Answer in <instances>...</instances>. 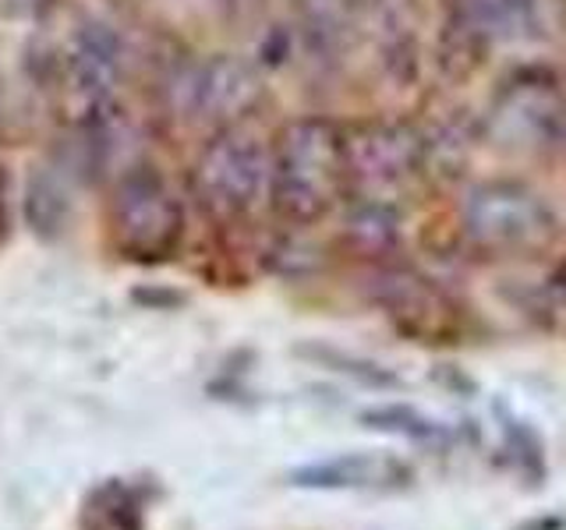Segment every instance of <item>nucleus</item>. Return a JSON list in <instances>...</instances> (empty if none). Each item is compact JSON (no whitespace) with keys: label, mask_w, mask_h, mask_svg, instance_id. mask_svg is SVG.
Instances as JSON below:
<instances>
[{"label":"nucleus","mask_w":566,"mask_h":530,"mask_svg":"<svg viewBox=\"0 0 566 530\" xmlns=\"http://www.w3.org/2000/svg\"><path fill=\"white\" fill-rule=\"evenodd\" d=\"M262 184V163L259 152L248 146L244 138H220L206 149L199 170H195V188H199L202 202L220 212V216H234L255 202Z\"/></svg>","instance_id":"2"},{"label":"nucleus","mask_w":566,"mask_h":530,"mask_svg":"<svg viewBox=\"0 0 566 530\" xmlns=\"http://www.w3.org/2000/svg\"><path fill=\"white\" fill-rule=\"evenodd\" d=\"M8 184H4V170H0V241L8 237Z\"/></svg>","instance_id":"10"},{"label":"nucleus","mask_w":566,"mask_h":530,"mask_svg":"<svg viewBox=\"0 0 566 530\" xmlns=\"http://www.w3.org/2000/svg\"><path fill=\"white\" fill-rule=\"evenodd\" d=\"M117 71H120V50L114 35L103 25H82V32L71 40L64 64H61L67 96L82 106V114L99 117L106 110Z\"/></svg>","instance_id":"3"},{"label":"nucleus","mask_w":566,"mask_h":530,"mask_svg":"<svg viewBox=\"0 0 566 530\" xmlns=\"http://www.w3.org/2000/svg\"><path fill=\"white\" fill-rule=\"evenodd\" d=\"M411 477L415 470L389 453H340L291 470L287 481L312 491H400Z\"/></svg>","instance_id":"4"},{"label":"nucleus","mask_w":566,"mask_h":530,"mask_svg":"<svg viewBox=\"0 0 566 530\" xmlns=\"http://www.w3.org/2000/svg\"><path fill=\"white\" fill-rule=\"evenodd\" d=\"M67 191L61 184V177H53L50 170L32 173V181L25 184V220L35 237L53 241L64 234L67 226Z\"/></svg>","instance_id":"6"},{"label":"nucleus","mask_w":566,"mask_h":530,"mask_svg":"<svg viewBox=\"0 0 566 530\" xmlns=\"http://www.w3.org/2000/svg\"><path fill=\"white\" fill-rule=\"evenodd\" d=\"M53 0H0V22H35L50 11Z\"/></svg>","instance_id":"9"},{"label":"nucleus","mask_w":566,"mask_h":530,"mask_svg":"<svg viewBox=\"0 0 566 530\" xmlns=\"http://www.w3.org/2000/svg\"><path fill=\"white\" fill-rule=\"evenodd\" d=\"M114 244L132 262H164L181 241V205L153 170L120 177L111 205Z\"/></svg>","instance_id":"1"},{"label":"nucleus","mask_w":566,"mask_h":530,"mask_svg":"<svg viewBox=\"0 0 566 530\" xmlns=\"http://www.w3.org/2000/svg\"><path fill=\"white\" fill-rule=\"evenodd\" d=\"M248 93H252V78L244 75V67L238 64H212L206 67V75L199 82V88H195V96H199V103L206 106V110L212 114H227V110H238V106L248 99Z\"/></svg>","instance_id":"8"},{"label":"nucleus","mask_w":566,"mask_h":530,"mask_svg":"<svg viewBox=\"0 0 566 530\" xmlns=\"http://www.w3.org/2000/svg\"><path fill=\"white\" fill-rule=\"evenodd\" d=\"M78 530H146L142 495L120 477H106L85 491L78 506Z\"/></svg>","instance_id":"5"},{"label":"nucleus","mask_w":566,"mask_h":530,"mask_svg":"<svg viewBox=\"0 0 566 530\" xmlns=\"http://www.w3.org/2000/svg\"><path fill=\"white\" fill-rule=\"evenodd\" d=\"M361 421H365V428L424 442V446H442V442H450V432L442 428L439 421L418 414L415 406H379V411H365Z\"/></svg>","instance_id":"7"}]
</instances>
